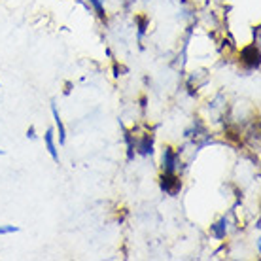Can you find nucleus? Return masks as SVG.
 <instances>
[{"label":"nucleus","mask_w":261,"mask_h":261,"mask_svg":"<svg viewBox=\"0 0 261 261\" xmlns=\"http://www.w3.org/2000/svg\"><path fill=\"white\" fill-rule=\"evenodd\" d=\"M159 186H161L163 193L176 197L180 193V189H182V180H180L176 172H163L161 178H159Z\"/></svg>","instance_id":"obj_1"},{"label":"nucleus","mask_w":261,"mask_h":261,"mask_svg":"<svg viewBox=\"0 0 261 261\" xmlns=\"http://www.w3.org/2000/svg\"><path fill=\"white\" fill-rule=\"evenodd\" d=\"M180 149H172L170 146L163 148L161 153V167L163 172H178L180 170Z\"/></svg>","instance_id":"obj_2"},{"label":"nucleus","mask_w":261,"mask_h":261,"mask_svg":"<svg viewBox=\"0 0 261 261\" xmlns=\"http://www.w3.org/2000/svg\"><path fill=\"white\" fill-rule=\"evenodd\" d=\"M132 134H134V151L142 157L151 155L153 153V134L148 132V130L142 132V134H136V132H132Z\"/></svg>","instance_id":"obj_3"},{"label":"nucleus","mask_w":261,"mask_h":261,"mask_svg":"<svg viewBox=\"0 0 261 261\" xmlns=\"http://www.w3.org/2000/svg\"><path fill=\"white\" fill-rule=\"evenodd\" d=\"M241 63L250 70H258L260 68V46L258 44H250L241 49Z\"/></svg>","instance_id":"obj_4"},{"label":"nucleus","mask_w":261,"mask_h":261,"mask_svg":"<svg viewBox=\"0 0 261 261\" xmlns=\"http://www.w3.org/2000/svg\"><path fill=\"white\" fill-rule=\"evenodd\" d=\"M44 142H46L47 153L51 155V159H53L55 163H59V153H57V144H55V130L47 129L46 134H44Z\"/></svg>","instance_id":"obj_5"},{"label":"nucleus","mask_w":261,"mask_h":261,"mask_svg":"<svg viewBox=\"0 0 261 261\" xmlns=\"http://www.w3.org/2000/svg\"><path fill=\"white\" fill-rule=\"evenodd\" d=\"M51 114H53V120H55V129L59 130V144H65L66 142V129H65L63 120H61V116H59V112H57L55 103H51Z\"/></svg>","instance_id":"obj_6"},{"label":"nucleus","mask_w":261,"mask_h":261,"mask_svg":"<svg viewBox=\"0 0 261 261\" xmlns=\"http://www.w3.org/2000/svg\"><path fill=\"white\" fill-rule=\"evenodd\" d=\"M210 233H212V237H216L218 241H222V239H225V235H227V218H220L216 224L210 225Z\"/></svg>","instance_id":"obj_7"},{"label":"nucleus","mask_w":261,"mask_h":261,"mask_svg":"<svg viewBox=\"0 0 261 261\" xmlns=\"http://www.w3.org/2000/svg\"><path fill=\"white\" fill-rule=\"evenodd\" d=\"M91 2V8L97 11V17L101 19V21H106V11H104V6L101 0H89Z\"/></svg>","instance_id":"obj_8"},{"label":"nucleus","mask_w":261,"mask_h":261,"mask_svg":"<svg viewBox=\"0 0 261 261\" xmlns=\"http://www.w3.org/2000/svg\"><path fill=\"white\" fill-rule=\"evenodd\" d=\"M136 23H138V40L144 36V32H146V27H148V17H144V15H140L136 17Z\"/></svg>","instance_id":"obj_9"},{"label":"nucleus","mask_w":261,"mask_h":261,"mask_svg":"<svg viewBox=\"0 0 261 261\" xmlns=\"http://www.w3.org/2000/svg\"><path fill=\"white\" fill-rule=\"evenodd\" d=\"M19 227L17 225H0V235H11V233H17Z\"/></svg>","instance_id":"obj_10"},{"label":"nucleus","mask_w":261,"mask_h":261,"mask_svg":"<svg viewBox=\"0 0 261 261\" xmlns=\"http://www.w3.org/2000/svg\"><path fill=\"white\" fill-rule=\"evenodd\" d=\"M27 138L36 140V129H34V127H28L27 129Z\"/></svg>","instance_id":"obj_11"},{"label":"nucleus","mask_w":261,"mask_h":261,"mask_svg":"<svg viewBox=\"0 0 261 261\" xmlns=\"http://www.w3.org/2000/svg\"><path fill=\"white\" fill-rule=\"evenodd\" d=\"M0 87H2V84H0Z\"/></svg>","instance_id":"obj_12"}]
</instances>
